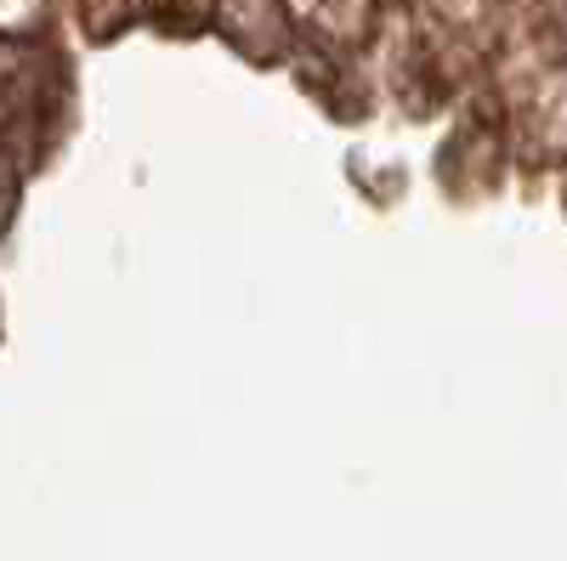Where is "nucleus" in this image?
Wrapping results in <instances>:
<instances>
[{
	"instance_id": "1",
	"label": "nucleus",
	"mask_w": 567,
	"mask_h": 561,
	"mask_svg": "<svg viewBox=\"0 0 567 561\" xmlns=\"http://www.w3.org/2000/svg\"><path fill=\"white\" fill-rule=\"evenodd\" d=\"M12 205H18V170H12L7 154H0V232H7V221H12Z\"/></svg>"
}]
</instances>
